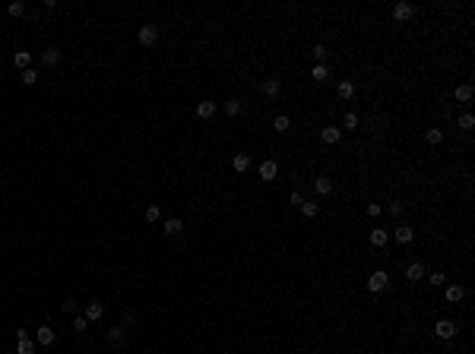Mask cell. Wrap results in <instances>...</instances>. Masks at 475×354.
Wrapping results in <instances>:
<instances>
[{
  "mask_svg": "<svg viewBox=\"0 0 475 354\" xmlns=\"http://www.w3.org/2000/svg\"><path fill=\"white\" fill-rule=\"evenodd\" d=\"M83 316L89 319V323H92V319H101V316H105V304H98V300H92V304H86Z\"/></svg>",
  "mask_w": 475,
  "mask_h": 354,
  "instance_id": "cell-11",
  "label": "cell"
},
{
  "mask_svg": "<svg viewBox=\"0 0 475 354\" xmlns=\"http://www.w3.org/2000/svg\"><path fill=\"white\" fill-rule=\"evenodd\" d=\"M336 95H339L342 101H349V98H355V82H349V79H342L339 85H336Z\"/></svg>",
  "mask_w": 475,
  "mask_h": 354,
  "instance_id": "cell-15",
  "label": "cell"
},
{
  "mask_svg": "<svg viewBox=\"0 0 475 354\" xmlns=\"http://www.w3.org/2000/svg\"><path fill=\"white\" fill-rule=\"evenodd\" d=\"M231 168H235L238 174H241V171H247V168H250V155H247V152H238L235 158H231Z\"/></svg>",
  "mask_w": 475,
  "mask_h": 354,
  "instance_id": "cell-21",
  "label": "cell"
},
{
  "mask_svg": "<svg viewBox=\"0 0 475 354\" xmlns=\"http://www.w3.org/2000/svg\"><path fill=\"white\" fill-rule=\"evenodd\" d=\"M13 64L19 67V70H32V54H29V51H16V54H13Z\"/></svg>",
  "mask_w": 475,
  "mask_h": 354,
  "instance_id": "cell-18",
  "label": "cell"
},
{
  "mask_svg": "<svg viewBox=\"0 0 475 354\" xmlns=\"http://www.w3.org/2000/svg\"><path fill=\"white\" fill-rule=\"evenodd\" d=\"M288 127H291L288 114H276V117H273V130H276V133H285V130H288Z\"/></svg>",
  "mask_w": 475,
  "mask_h": 354,
  "instance_id": "cell-26",
  "label": "cell"
},
{
  "mask_svg": "<svg viewBox=\"0 0 475 354\" xmlns=\"http://www.w3.org/2000/svg\"><path fill=\"white\" fill-rule=\"evenodd\" d=\"M310 54H314L317 64H323V60H326V48L323 45H314V48H310Z\"/></svg>",
  "mask_w": 475,
  "mask_h": 354,
  "instance_id": "cell-35",
  "label": "cell"
},
{
  "mask_svg": "<svg viewBox=\"0 0 475 354\" xmlns=\"http://www.w3.org/2000/svg\"><path fill=\"white\" fill-rule=\"evenodd\" d=\"M54 339H57V332L51 326H38L35 329V345H54Z\"/></svg>",
  "mask_w": 475,
  "mask_h": 354,
  "instance_id": "cell-8",
  "label": "cell"
},
{
  "mask_svg": "<svg viewBox=\"0 0 475 354\" xmlns=\"http://www.w3.org/2000/svg\"><path fill=\"white\" fill-rule=\"evenodd\" d=\"M425 275H428L425 263H409V269H405V279L409 282H425Z\"/></svg>",
  "mask_w": 475,
  "mask_h": 354,
  "instance_id": "cell-9",
  "label": "cell"
},
{
  "mask_svg": "<svg viewBox=\"0 0 475 354\" xmlns=\"http://www.w3.org/2000/svg\"><path fill=\"white\" fill-rule=\"evenodd\" d=\"M257 174H260V180H266V184H270V180L279 177V165H276L273 158H266V161H260V171H257Z\"/></svg>",
  "mask_w": 475,
  "mask_h": 354,
  "instance_id": "cell-5",
  "label": "cell"
},
{
  "mask_svg": "<svg viewBox=\"0 0 475 354\" xmlns=\"http://www.w3.org/2000/svg\"><path fill=\"white\" fill-rule=\"evenodd\" d=\"M358 127H361V120H358V114H352V111H349V114L342 117V127H339V130H358Z\"/></svg>",
  "mask_w": 475,
  "mask_h": 354,
  "instance_id": "cell-27",
  "label": "cell"
},
{
  "mask_svg": "<svg viewBox=\"0 0 475 354\" xmlns=\"http://www.w3.org/2000/svg\"><path fill=\"white\" fill-rule=\"evenodd\" d=\"M86 326H89V319H86V316H76L73 319V329L76 332H86Z\"/></svg>",
  "mask_w": 475,
  "mask_h": 354,
  "instance_id": "cell-37",
  "label": "cell"
},
{
  "mask_svg": "<svg viewBox=\"0 0 475 354\" xmlns=\"http://www.w3.org/2000/svg\"><path fill=\"white\" fill-rule=\"evenodd\" d=\"M60 307H64V313H76V307H80V304H76L73 297H67V300H64V304H60Z\"/></svg>",
  "mask_w": 475,
  "mask_h": 354,
  "instance_id": "cell-38",
  "label": "cell"
},
{
  "mask_svg": "<svg viewBox=\"0 0 475 354\" xmlns=\"http://www.w3.org/2000/svg\"><path fill=\"white\" fill-rule=\"evenodd\" d=\"M317 212H320V206H317V203H307V200L301 203V215H304V218H317Z\"/></svg>",
  "mask_w": 475,
  "mask_h": 354,
  "instance_id": "cell-29",
  "label": "cell"
},
{
  "mask_svg": "<svg viewBox=\"0 0 475 354\" xmlns=\"http://www.w3.org/2000/svg\"><path fill=\"white\" fill-rule=\"evenodd\" d=\"M162 231H165V237H178L181 231H184V221H181V218H168L165 224H162Z\"/></svg>",
  "mask_w": 475,
  "mask_h": 354,
  "instance_id": "cell-13",
  "label": "cell"
},
{
  "mask_svg": "<svg viewBox=\"0 0 475 354\" xmlns=\"http://www.w3.org/2000/svg\"><path fill=\"white\" fill-rule=\"evenodd\" d=\"M143 215H146V221H149V224H155V221L162 218V209H159V206H149V209H146Z\"/></svg>",
  "mask_w": 475,
  "mask_h": 354,
  "instance_id": "cell-31",
  "label": "cell"
},
{
  "mask_svg": "<svg viewBox=\"0 0 475 354\" xmlns=\"http://www.w3.org/2000/svg\"><path fill=\"white\" fill-rule=\"evenodd\" d=\"M133 323H136V313H127V316H124V323H120V326H133Z\"/></svg>",
  "mask_w": 475,
  "mask_h": 354,
  "instance_id": "cell-41",
  "label": "cell"
},
{
  "mask_svg": "<svg viewBox=\"0 0 475 354\" xmlns=\"http://www.w3.org/2000/svg\"><path fill=\"white\" fill-rule=\"evenodd\" d=\"M314 190H317L320 196H330V193H333V180H330V177H317V180H314Z\"/></svg>",
  "mask_w": 475,
  "mask_h": 354,
  "instance_id": "cell-25",
  "label": "cell"
},
{
  "mask_svg": "<svg viewBox=\"0 0 475 354\" xmlns=\"http://www.w3.org/2000/svg\"><path fill=\"white\" fill-rule=\"evenodd\" d=\"M456 127H460V130H466V133H469L472 127H475V117L469 114V111H466V114H460V117H456Z\"/></svg>",
  "mask_w": 475,
  "mask_h": 354,
  "instance_id": "cell-28",
  "label": "cell"
},
{
  "mask_svg": "<svg viewBox=\"0 0 475 354\" xmlns=\"http://www.w3.org/2000/svg\"><path fill=\"white\" fill-rule=\"evenodd\" d=\"M16 354H35V339H22L16 345Z\"/></svg>",
  "mask_w": 475,
  "mask_h": 354,
  "instance_id": "cell-30",
  "label": "cell"
},
{
  "mask_svg": "<svg viewBox=\"0 0 475 354\" xmlns=\"http://www.w3.org/2000/svg\"><path fill=\"white\" fill-rule=\"evenodd\" d=\"M155 41H159V29H155V25H140V45L152 48Z\"/></svg>",
  "mask_w": 475,
  "mask_h": 354,
  "instance_id": "cell-7",
  "label": "cell"
},
{
  "mask_svg": "<svg viewBox=\"0 0 475 354\" xmlns=\"http://www.w3.org/2000/svg\"><path fill=\"white\" fill-rule=\"evenodd\" d=\"M434 335H437V339H444V342H450L456 335V323H453V319H437V323H434Z\"/></svg>",
  "mask_w": 475,
  "mask_h": 354,
  "instance_id": "cell-3",
  "label": "cell"
},
{
  "mask_svg": "<svg viewBox=\"0 0 475 354\" xmlns=\"http://www.w3.org/2000/svg\"><path fill=\"white\" fill-rule=\"evenodd\" d=\"M215 111H219L215 101H200V105H196V117H200V120H212Z\"/></svg>",
  "mask_w": 475,
  "mask_h": 354,
  "instance_id": "cell-10",
  "label": "cell"
},
{
  "mask_svg": "<svg viewBox=\"0 0 475 354\" xmlns=\"http://www.w3.org/2000/svg\"><path fill=\"white\" fill-rule=\"evenodd\" d=\"M241 111H244V101L241 98H228L225 101V114L228 117H241Z\"/></svg>",
  "mask_w": 475,
  "mask_h": 354,
  "instance_id": "cell-22",
  "label": "cell"
},
{
  "mask_svg": "<svg viewBox=\"0 0 475 354\" xmlns=\"http://www.w3.org/2000/svg\"><path fill=\"white\" fill-rule=\"evenodd\" d=\"M19 79H22V85H35V82H38V73H35V70H22Z\"/></svg>",
  "mask_w": 475,
  "mask_h": 354,
  "instance_id": "cell-33",
  "label": "cell"
},
{
  "mask_svg": "<svg viewBox=\"0 0 475 354\" xmlns=\"http://www.w3.org/2000/svg\"><path fill=\"white\" fill-rule=\"evenodd\" d=\"M6 10H10V16H25V3H22V0H13Z\"/></svg>",
  "mask_w": 475,
  "mask_h": 354,
  "instance_id": "cell-34",
  "label": "cell"
},
{
  "mask_svg": "<svg viewBox=\"0 0 475 354\" xmlns=\"http://www.w3.org/2000/svg\"><path fill=\"white\" fill-rule=\"evenodd\" d=\"M108 345L111 348H124L127 345V326H111L108 329Z\"/></svg>",
  "mask_w": 475,
  "mask_h": 354,
  "instance_id": "cell-4",
  "label": "cell"
},
{
  "mask_svg": "<svg viewBox=\"0 0 475 354\" xmlns=\"http://www.w3.org/2000/svg\"><path fill=\"white\" fill-rule=\"evenodd\" d=\"M365 212L371 215V218H377V215H380V203H368V209H365Z\"/></svg>",
  "mask_w": 475,
  "mask_h": 354,
  "instance_id": "cell-39",
  "label": "cell"
},
{
  "mask_svg": "<svg viewBox=\"0 0 475 354\" xmlns=\"http://www.w3.org/2000/svg\"><path fill=\"white\" fill-rule=\"evenodd\" d=\"M393 237L399 240V244H412V237H415V228H409V224H399V228L393 231Z\"/></svg>",
  "mask_w": 475,
  "mask_h": 354,
  "instance_id": "cell-14",
  "label": "cell"
},
{
  "mask_svg": "<svg viewBox=\"0 0 475 354\" xmlns=\"http://www.w3.org/2000/svg\"><path fill=\"white\" fill-rule=\"evenodd\" d=\"M320 140H323L326 145H336V142L342 140V130H339V127H323V130H320Z\"/></svg>",
  "mask_w": 475,
  "mask_h": 354,
  "instance_id": "cell-12",
  "label": "cell"
},
{
  "mask_svg": "<svg viewBox=\"0 0 475 354\" xmlns=\"http://www.w3.org/2000/svg\"><path fill=\"white\" fill-rule=\"evenodd\" d=\"M444 297L450 300V304H460V300L466 297V288H463V284H450V288L444 291Z\"/></svg>",
  "mask_w": 475,
  "mask_h": 354,
  "instance_id": "cell-16",
  "label": "cell"
},
{
  "mask_svg": "<svg viewBox=\"0 0 475 354\" xmlns=\"http://www.w3.org/2000/svg\"><path fill=\"white\" fill-rule=\"evenodd\" d=\"M425 279H431L434 288H444V284H447V275L444 272H431V275H425Z\"/></svg>",
  "mask_w": 475,
  "mask_h": 354,
  "instance_id": "cell-32",
  "label": "cell"
},
{
  "mask_svg": "<svg viewBox=\"0 0 475 354\" xmlns=\"http://www.w3.org/2000/svg\"><path fill=\"white\" fill-rule=\"evenodd\" d=\"M425 142L428 145H440V142H444V130H440V127H428V130H425Z\"/></svg>",
  "mask_w": 475,
  "mask_h": 354,
  "instance_id": "cell-17",
  "label": "cell"
},
{
  "mask_svg": "<svg viewBox=\"0 0 475 354\" xmlns=\"http://www.w3.org/2000/svg\"><path fill=\"white\" fill-rule=\"evenodd\" d=\"M310 79H314V82H326V79H330V70H326V64H314V70H310Z\"/></svg>",
  "mask_w": 475,
  "mask_h": 354,
  "instance_id": "cell-24",
  "label": "cell"
},
{
  "mask_svg": "<svg viewBox=\"0 0 475 354\" xmlns=\"http://www.w3.org/2000/svg\"><path fill=\"white\" fill-rule=\"evenodd\" d=\"M288 203H291V206H298V209H301V203H304V196H301V193H298V190H295V193H291V196H288Z\"/></svg>",
  "mask_w": 475,
  "mask_h": 354,
  "instance_id": "cell-40",
  "label": "cell"
},
{
  "mask_svg": "<svg viewBox=\"0 0 475 354\" xmlns=\"http://www.w3.org/2000/svg\"><path fill=\"white\" fill-rule=\"evenodd\" d=\"M0 92H3V89H0Z\"/></svg>",
  "mask_w": 475,
  "mask_h": 354,
  "instance_id": "cell-42",
  "label": "cell"
},
{
  "mask_svg": "<svg viewBox=\"0 0 475 354\" xmlns=\"http://www.w3.org/2000/svg\"><path fill=\"white\" fill-rule=\"evenodd\" d=\"M386 288H390V275H386L383 269L371 272V279H368V291H371V294H380V291H386Z\"/></svg>",
  "mask_w": 475,
  "mask_h": 354,
  "instance_id": "cell-1",
  "label": "cell"
},
{
  "mask_svg": "<svg viewBox=\"0 0 475 354\" xmlns=\"http://www.w3.org/2000/svg\"><path fill=\"white\" fill-rule=\"evenodd\" d=\"M386 240H390V234H386L383 228H374V231H371V244H374V247L383 250V247H386Z\"/></svg>",
  "mask_w": 475,
  "mask_h": 354,
  "instance_id": "cell-23",
  "label": "cell"
},
{
  "mask_svg": "<svg viewBox=\"0 0 475 354\" xmlns=\"http://www.w3.org/2000/svg\"><path fill=\"white\" fill-rule=\"evenodd\" d=\"M412 16H415V6H412V3H405V0L393 6V19H396V22H409Z\"/></svg>",
  "mask_w": 475,
  "mask_h": 354,
  "instance_id": "cell-6",
  "label": "cell"
},
{
  "mask_svg": "<svg viewBox=\"0 0 475 354\" xmlns=\"http://www.w3.org/2000/svg\"><path fill=\"white\" fill-rule=\"evenodd\" d=\"M279 92H282V82L279 79H266L263 82V95H266V98H279Z\"/></svg>",
  "mask_w": 475,
  "mask_h": 354,
  "instance_id": "cell-20",
  "label": "cell"
},
{
  "mask_svg": "<svg viewBox=\"0 0 475 354\" xmlns=\"http://www.w3.org/2000/svg\"><path fill=\"white\" fill-rule=\"evenodd\" d=\"M41 64H45V67L60 64V51L57 48H45V51H41Z\"/></svg>",
  "mask_w": 475,
  "mask_h": 354,
  "instance_id": "cell-19",
  "label": "cell"
},
{
  "mask_svg": "<svg viewBox=\"0 0 475 354\" xmlns=\"http://www.w3.org/2000/svg\"><path fill=\"white\" fill-rule=\"evenodd\" d=\"M386 212H390V215H402V203H399V200H390V206H386Z\"/></svg>",
  "mask_w": 475,
  "mask_h": 354,
  "instance_id": "cell-36",
  "label": "cell"
},
{
  "mask_svg": "<svg viewBox=\"0 0 475 354\" xmlns=\"http://www.w3.org/2000/svg\"><path fill=\"white\" fill-rule=\"evenodd\" d=\"M472 98H475V85L472 82H463V85H456V89H453V101H456V105H472Z\"/></svg>",
  "mask_w": 475,
  "mask_h": 354,
  "instance_id": "cell-2",
  "label": "cell"
}]
</instances>
